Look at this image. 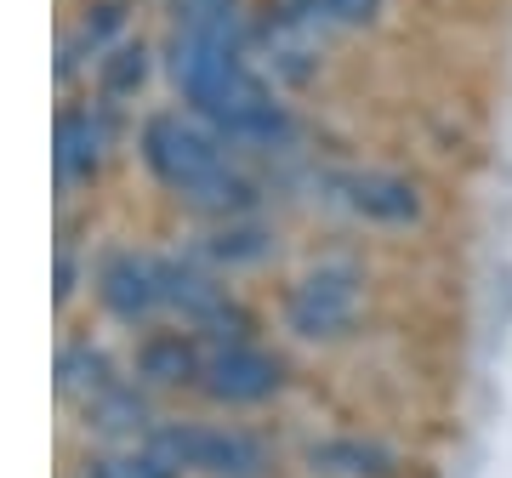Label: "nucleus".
<instances>
[{"instance_id":"nucleus-1","label":"nucleus","mask_w":512,"mask_h":478,"mask_svg":"<svg viewBox=\"0 0 512 478\" xmlns=\"http://www.w3.org/2000/svg\"><path fill=\"white\" fill-rule=\"evenodd\" d=\"M148 450L177 467V473L194 478H274V444L251 433L239 422H200V416H171V422H154L148 433Z\"/></svg>"},{"instance_id":"nucleus-2","label":"nucleus","mask_w":512,"mask_h":478,"mask_svg":"<svg viewBox=\"0 0 512 478\" xmlns=\"http://www.w3.org/2000/svg\"><path fill=\"white\" fill-rule=\"evenodd\" d=\"M359 308H365V268L348 257L313 262L308 274L291 279L285 296H279V319L302 342H336V336H348L359 325Z\"/></svg>"},{"instance_id":"nucleus-3","label":"nucleus","mask_w":512,"mask_h":478,"mask_svg":"<svg viewBox=\"0 0 512 478\" xmlns=\"http://www.w3.org/2000/svg\"><path fill=\"white\" fill-rule=\"evenodd\" d=\"M211 399V405H228V410H256L285 393V359L262 342H217L205 348V365H200V382H194Z\"/></svg>"},{"instance_id":"nucleus-4","label":"nucleus","mask_w":512,"mask_h":478,"mask_svg":"<svg viewBox=\"0 0 512 478\" xmlns=\"http://www.w3.org/2000/svg\"><path fill=\"white\" fill-rule=\"evenodd\" d=\"M92 291L103 302V313H109L114 325H126V331H148L165 313L160 257L154 251H137V245H109L92 262Z\"/></svg>"},{"instance_id":"nucleus-5","label":"nucleus","mask_w":512,"mask_h":478,"mask_svg":"<svg viewBox=\"0 0 512 478\" xmlns=\"http://www.w3.org/2000/svg\"><path fill=\"white\" fill-rule=\"evenodd\" d=\"M330 200L342 205L353 222H365V228H410V222L427 217V194L404 171H387V166L336 171L330 177Z\"/></svg>"},{"instance_id":"nucleus-6","label":"nucleus","mask_w":512,"mask_h":478,"mask_svg":"<svg viewBox=\"0 0 512 478\" xmlns=\"http://www.w3.org/2000/svg\"><path fill=\"white\" fill-rule=\"evenodd\" d=\"M109 154H114L109 103H74V109L57 114V177H63V188L97 183Z\"/></svg>"},{"instance_id":"nucleus-7","label":"nucleus","mask_w":512,"mask_h":478,"mask_svg":"<svg viewBox=\"0 0 512 478\" xmlns=\"http://www.w3.org/2000/svg\"><path fill=\"white\" fill-rule=\"evenodd\" d=\"M160 296H165V313L183 325V331H205L234 296L222 285V274L211 262H200L194 251L183 257H160Z\"/></svg>"},{"instance_id":"nucleus-8","label":"nucleus","mask_w":512,"mask_h":478,"mask_svg":"<svg viewBox=\"0 0 512 478\" xmlns=\"http://www.w3.org/2000/svg\"><path fill=\"white\" fill-rule=\"evenodd\" d=\"M194 257L211 262L217 274H245V268H262L274 257V228L262 217H222L205 222L200 239H194Z\"/></svg>"},{"instance_id":"nucleus-9","label":"nucleus","mask_w":512,"mask_h":478,"mask_svg":"<svg viewBox=\"0 0 512 478\" xmlns=\"http://www.w3.org/2000/svg\"><path fill=\"white\" fill-rule=\"evenodd\" d=\"M200 365H205V342L194 331H148L137 342V382L154 387V393H171V387H194L200 382Z\"/></svg>"},{"instance_id":"nucleus-10","label":"nucleus","mask_w":512,"mask_h":478,"mask_svg":"<svg viewBox=\"0 0 512 478\" xmlns=\"http://www.w3.org/2000/svg\"><path fill=\"white\" fill-rule=\"evenodd\" d=\"M86 410V427L103 433V439H137V433H154V405H148V387L114 376L109 387H97L92 399H80Z\"/></svg>"},{"instance_id":"nucleus-11","label":"nucleus","mask_w":512,"mask_h":478,"mask_svg":"<svg viewBox=\"0 0 512 478\" xmlns=\"http://www.w3.org/2000/svg\"><path fill=\"white\" fill-rule=\"evenodd\" d=\"M313 473L319 478H399V456L387 450V444L365 439V433H330L308 450Z\"/></svg>"},{"instance_id":"nucleus-12","label":"nucleus","mask_w":512,"mask_h":478,"mask_svg":"<svg viewBox=\"0 0 512 478\" xmlns=\"http://www.w3.org/2000/svg\"><path fill=\"white\" fill-rule=\"evenodd\" d=\"M171 35H194L211 46H251V18L245 0H171Z\"/></svg>"},{"instance_id":"nucleus-13","label":"nucleus","mask_w":512,"mask_h":478,"mask_svg":"<svg viewBox=\"0 0 512 478\" xmlns=\"http://www.w3.org/2000/svg\"><path fill=\"white\" fill-rule=\"evenodd\" d=\"M148 74H154V52L143 40H120L114 52L97 57V92L103 103H131L148 86Z\"/></svg>"},{"instance_id":"nucleus-14","label":"nucleus","mask_w":512,"mask_h":478,"mask_svg":"<svg viewBox=\"0 0 512 478\" xmlns=\"http://www.w3.org/2000/svg\"><path fill=\"white\" fill-rule=\"evenodd\" d=\"M109 382H114L109 353L92 348L86 336L80 342H63V353H57V393L63 399H92L97 387H109Z\"/></svg>"},{"instance_id":"nucleus-15","label":"nucleus","mask_w":512,"mask_h":478,"mask_svg":"<svg viewBox=\"0 0 512 478\" xmlns=\"http://www.w3.org/2000/svg\"><path fill=\"white\" fill-rule=\"evenodd\" d=\"M74 478H183L177 467H165L154 450H109V456H92Z\"/></svg>"},{"instance_id":"nucleus-16","label":"nucleus","mask_w":512,"mask_h":478,"mask_svg":"<svg viewBox=\"0 0 512 478\" xmlns=\"http://www.w3.org/2000/svg\"><path fill=\"white\" fill-rule=\"evenodd\" d=\"M120 29H126V6H120V0H103V6H92V12L80 18V29H74L69 46H86L92 57H103V52L120 46V40H114Z\"/></svg>"},{"instance_id":"nucleus-17","label":"nucleus","mask_w":512,"mask_h":478,"mask_svg":"<svg viewBox=\"0 0 512 478\" xmlns=\"http://www.w3.org/2000/svg\"><path fill=\"white\" fill-rule=\"evenodd\" d=\"M387 0H308V12L325 29H370V23L382 18Z\"/></svg>"},{"instance_id":"nucleus-18","label":"nucleus","mask_w":512,"mask_h":478,"mask_svg":"<svg viewBox=\"0 0 512 478\" xmlns=\"http://www.w3.org/2000/svg\"><path fill=\"white\" fill-rule=\"evenodd\" d=\"M69 296H74V251L57 245V308H69Z\"/></svg>"}]
</instances>
